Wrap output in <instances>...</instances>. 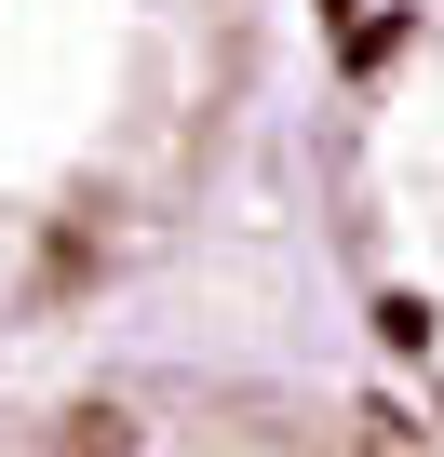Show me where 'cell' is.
<instances>
[{"instance_id": "cell-1", "label": "cell", "mask_w": 444, "mask_h": 457, "mask_svg": "<svg viewBox=\"0 0 444 457\" xmlns=\"http://www.w3.org/2000/svg\"><path fill=\"white\" fill-rule=\"evenodd\" d=\"M81 457H377V444H364V430H323V417H215V403H202V417H175V430H135V417L108 430V417H95Z\"/></svg>"}]
</instances>
